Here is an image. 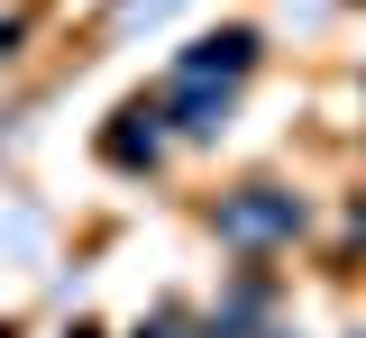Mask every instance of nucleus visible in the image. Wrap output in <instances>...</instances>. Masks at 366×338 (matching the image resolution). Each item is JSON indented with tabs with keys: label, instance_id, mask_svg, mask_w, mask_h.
Instances as JSON below:
<instances>
[{
	"label": "nucleus",
	"instance_id": "obj_1",
	"mask_svg": "<svg viewBox=\"0 0 366 338\" xmlns=\"http://www.w3.org/2000/svg\"><path fill=\"white\" fill-rule=\"evenodd\" d=\"M247 64H257V37H247V28H220V37H202V46L174 64V101H183V110H211Z\"/></svg>",
	"mask_w": 366,
	"mask_h": 338
},
{
	"label": "nucleus",
	"instance_id": "obj_2",
	"mask_svg": "<svg viewBox=\"0 0 366 338\" xmlns=\"http://www.w3.org/2000/svg\"><path fill=\"white\" fill-rule=\"evenodd\" d=\"M220 229L257 247V238H293V229H302V210H293V193H257V201H229Z\"/></svg>",
	"mask_w": 366,
	"mask_h": 338
},
{
	"label": "nucleus",
	"instance_id": "obj_4",
	"mask_svg": "<svg viewBox=\"0 0 366 338\" xmlns=\"http://www.w3.org/2000/svg\"><path fill=\"white\" fill-rule=\"evenodd\" d=\"M74 338H92V329H74Z\"/></svg>",
	"mask_w": 366,
	"mask_h": 338
},
{
	"label": "nucleus",
	"instance_id": "obj_3",
	"mask_svg": "<svg viewBox=\"0 0 366 338\" xmlns=\"http://www.w3.org/2000/svg\"><path fill=\"white\" fill-rule=\"evenodd\" d=\"M156 338H174V329H156Z\"/></svg>",
	"mask_w": 366,
	"mask_h": 338
}]
</instances>
